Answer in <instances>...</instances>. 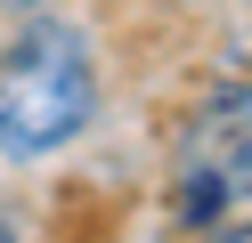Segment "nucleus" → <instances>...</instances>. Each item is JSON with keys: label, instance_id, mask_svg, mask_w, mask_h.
Wrapping results in <instances>:
<instances>
[{"label": "nucleus", "instance_id": "nucleus-1", "mask_svg": "<svg viewBox=\"0 0 252 243\" xmlns=\"http://www.w3.org/2000/svg\"><path fill=\"white\" fill-rule=\"evenodd\" d=\"M98 122V49L73 16L33 8L0 41V162H41Z\"/></svg>", "mask_w": 252, "mask_h": 243}, {"label": "nucleus", "instance_id": "nucleus-2", "mask_svg": "<svg viewBox=\"0 0 252 243\" xmlns=\"http://www.w3.org/2000/svg\"><path fill=\"white\" fill-rule=\"evenodd\" d=\"M236 203H252V73L220 81L195 106L179 162H171V227L212 235V227H228Z\"/></svg>", "mask_w": 252, "mask_h": 243}, {"label": "nucleus", "instance_id": "nucleus-3", "mask_svg": "<svg viewBox=\"0 0 252 243\" xmlns=\"http://www.w3.org/2000/svg\"><path fill=\"white\" fill-rule=\"evenodd\" d=\"M212 243H252V219H228V227H212Z\"/></svg>", "mask_w": 252, "mask_h": 243}, {"label": "nucleus", "instance_id": "nucleus-4", "mask_svg": "<svg viewBox=\"0 0 252 243\" xmlns=\"http://www.w3.org/2000/svg\"><path fill=\"white\" fill-rule=\"evenodd\" d=\"M0 8H25V16H33V8H49V0H0Z\"/></svg>", "mask_w": 252, "mask_h": 243}, {"label": "nucleus", "instance_id": "nucleus-5", "mask_svg": "<svg viewBox=\"0 0 252 243\" xmlns=\"http://www.w3.org/2000/svg\"><path fill=\"white\" fill-rule=\"evenodd\" d=\"M0 243H25V235H17V227H8V219H0Z\"/></svg>", "mask_w": 252, "mask_h": 243}]
</instances>
